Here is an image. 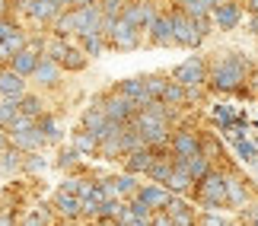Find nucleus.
<instances>
[{"instance_id":"f257e3e1","label":"nucleus","mask_w":258,"mask_h":226,"mask_svg":"<svg viewBox=\"0 0 258 226\" xmlns=\"http://www.w3.org/2000/svg\"><path fill=\"white\" fill-rule=\"evenodd\" d=\"M245 77V64L239 57H226L214 67V86L217 90H233V86H239Z\"/></svg>"},{"instance_id":"f03ea898","label":"nucleus","mask_w":258,"mask_h":226,"mask_svg":"<svg viewBox=\"0 0 258 226\" xmlns=\"http://www.w3.org/2000/svg\"><path fill=\"white\" fill-rule=\"evenodd\" d=\"M137 131H141L144 140H150V143L166 140V121L156 118V115H150V112H144L141 118H137Z\"/></svg>"},{"instance_id":"7ed1b4c3","label":"nucleus","mask_w":258,"mask_h":226,"mask_svg":"<svg viewBox=\"0 0 258 226\" xmlns=\"http://www.w3.org/2000/svg\"><path fill=\"white\" fill-rule=\"evenodd\" d=\"M172 29H175V42L178 45H198L201 42V29H198L195 19H188V16H175L172 19Z\"/></svg>"},{"instance_id":"20e7f679","label":"nucleus","mask_w":258,"mask_h":226,"mask_svg":"<svg viewBox=\"0 0 258 226\" xmlns=\"http://www.w3.org/2000/svg\"><path fill=\"white\" fill-rule=\"evenodd\" d=\"M175 80L185 83V86H198V83L204 80V64L198 61V57H191V61H185V64H178V67H175Z\"/></svg>"},{"instance_id":"39448f33","label":"nucleus","mask_w":258,"mask_h":226,"mask_svg":"<svg viewBox=\"0 0 258 226\" xmlns=\"http://www.w3.org/2000/svg\"><path fill=\"white\" fill-rule=\"evenodd\" d=\"M204 201L207 204L226 201V182L220 179V175H207V179H204Z\"/></svg>"},{"instance_id":"423d86ee","label":"nucleus","mask_w":258,"mask_h":226,"mask_svg":"<svg viewBox=\"0 0 258 226\" xmlns=\"http://www.w3.org/2000/svg\"><path fill=\"white\" fill-rule=\"evenodd\" d=\"M175 169L188 172L191 179H207V163H204V156H178V166H175Z\"/></svg>"},{"instance_id":"0eeeda50","label":"nucleus","mask_w":258,"mask_h":226,"mask_svg":"<svg viewBox=\"0 0 258 226\" xmlns=\"http://www.w3.org/2000/svg\"><path fill=\"white\" fill-rule=\"evenodd\" d=\"M121 93H124V99H131V102L150 105V90H147V80H124Z\"/></svg>"},{"instance_id":"6e6552de","label":"nucleus","mask_w":258,"mask_h":226,"mask_svg":"<svg viewBox=\"0 0 258 226\" xmlns=\"http://www.w3.org/2000/svg\"><path fill=\"white\" fill-rule=\"evenodd\" d=\"M112 38H115V45H118V48H134V45H137V32H134V26H131V23H124V19H118V23H115Z\"/></svg>"},{"instance_id":"1a4fd4ad","label":"nucleus","mask_w":258,"mask_h":226,"mask_svg":"<svg viewBox=\"0 0 258 226\" xmlns=\"http://www.w3.org/2000/svg\"><path fill=\"white\" fill-rule=\"evenodd\" d=\"M127 115H131V99H124V96H121V99H108L105 102V118H108V121L121 124Z\"/></svg>"},{"instance_id":"9d476101","label":"nucleus","mask_w":258,"mask_h":226,"mask_svg":"<svg viewBox=\"0 0 258 226\" xmlns=\"http://www.w3.org/2000/svg\"><path fill=\"white\" fill-rule=\"evenodd\" d=\"M153 42L156 45H172L175 42V29H172V19H153Z\"/></svg>"},{"instance_id":"9b49d317","label":"nucleus","mask_w":258,"mask_h":226,"mask_svg":"<svg viewBox=\"0 0 258 226\" xmlns=\"http://www.w3.org/2000/svg\"><path fill=\"white\" fill-rule=\"evenodd\" d=\"M214 19H217L223 29H233L236 23H239V7H236V4H220V7H214Z\"/></svg>"},{"instance_id":"f8f14e48","label":"nucleus","mask_w":258,"mask_h":226,"mask_svg":"<svg viewBox=\"0 0 258 226\" xmlns=\"http://www.w3.org/2000/svg\"><path fill=\"white\" fill-rule=\"evenodd\" d=\"M19 93H23V77L13 73V70L0 73V96H10V99H16Z\"/></svg>"},{"instance_id":"ddd939ff","label":"nucleus","mask_w":258,"mask_h":226,"mask_svg":"<svg viewBox=\"0 0 258 226\" xmlns=\"http://www.w3.org/2000/svg\"><path fill=\"white\" fill-rule=\"evenodd\" d=\"M153 19V10L150 7H144V4H134V7H127L124 10V23H131L134 29L141 26V23H150Z\"/></svg>"},{"instance_id":"4468645a","label":"nucleus","mask_w":258,"mask_h":226,"mask_svg":"<svg viewBox=\"0 0 258 226\" xmlns=\"http://www.w3.org/2000/svg\"><path fill=\"white\" fill-rule=\"evenodd\" d=\"M35 48H23V51H16V73L23 77V73H35Z\"/></svg>"},{"instance_id":"2eb2a0df","label":"nucleus","mask_w":258,"mask_h":226,"mask_svg":"<svg viewBox=\"0 0 258 226\" xmlns=\"http://www.w3.org/2000/svg\"><path fill=\"white\" fill-rule=\"evenodd\" d=\"M150 166H153L150 153H147V150H134L131 160H127V172H150Z\"/></svg>"},{"instance_id":"dca6fc26","label":"nucleus","mask_w":258,"mask_h":226,"mask_svg":"<svg viewBox=\"0 0 258 226\" xmlns=\"http://www.w3.org/2000/svg\"><path fill=\"white\" fill-rule=\"evenodd\" d=\"M45 137L38 134V131H23V134H13V143L16 146H23V150H38L42 146Z\"/></svg>"},{"instance_id":"f3484780","label":"nucleus","mask_w":258,"mask_h":226,"mask_svg":"<svg viewBox=\"0 0 258 226\" xmlns=\"http://www.w3.org/2000/svg\"><path fill=\"white\" fill-rule=\"evenodd\" d=\"M175 153L178 156H198V140L191 134H178L175 137Z\"/></svg>"},{"instance_id":"a211bd4d","label":"nucleus","mask_w":258,"mask_h":226,"mask_svg":"<svg viewBox=\"0 0 258 226\" xmlns=\"http://www.w3.org/2000/svg\"><path fill=\"white\" fill-rule=\"evenodd\" d=\"M54 10H57L54 0H32V16L35 19H51Z\"/></svg>"},{"instance_id":"6ab92c4d","label":"nucleus","mask_w":258,"mask_h":226,"mask_svg":"<svg viewBox=\"0 0 258 226\" xmlns=\"http://www.w3.org/2000/svg\"><path fill=\"white\" fill-rule=\"evenodd\" d=\"M169 217L178 226H191V213H188V207H185V204H178V201H169Z\"/></svg>"},{"instance_id":"aec40b11","label":"nucleus","mask_w":258,"mask_h":226,"mask_svg":"<svg viewBox=\"0 0 258 226\" xmlns=\"http://www.w3.org/2000/svg\"><path fill=\"white\" fill-rule=\"evenodd\" d=\"M141 201H147L150 207H166V204H169V194L160 191V188H147V191L141 194Z\"/></svg>"},{"instance_id":"412c9836","label":"nucleus","mask_w":258,"mask_h":226,"mask_svg":"<svg viewBox=\"0 0 258 226\" xmlns=\"http://www.w3.org/2000/svg\"><path fill=\"white\" fill-rule=\"evenodd\" d=\"M172 172H175V169H172L169 163H163V160H153V166H150V175H153L156 182H169Z\"/></svg>"},{"instance_id":"4be33fe9","label":"nucleus","mask_w":258,"mask_h":226,"mask_svg":"<svg viewBox=\"0 0 258 226\" xmlns=\"http://www.w3.org/2000/svg\"><path fill=\"white\" fill-rule=\"evenodd\" d=\"M80 204H83V201L74 198V194H64V191L57 194V207H61L64 213H80Z\"/></svg>"},{"instance_id":"5701e85b","label":"nucleus","mask_w":258,"mask_h":226,"mask_svg":"<svg viewBox=\"0 0 258 226\" xmlns=\"http://www.w3.org/2000/svg\"><path fill=\"white\" fill-rule=\"evenodd\" d=\"M35 77H38L42 83H54V80H57V67H54L51 61H42V64L35 67Z\"/></svg>"},{"instance_id":"b1692460","label":"nucleus","mask_w":258,"mask_h":226,"mask_svg":"<svg viewBox=\"0 0 258 226\" xmlns=\"http://www.w3.org/2000/svg\"><path fill=\"white\" fill-rule=\"evenodd\" d=\"M16 118H19V105H16V99H10V102L0 105V124H13Z\"/></svg>"},{"instance_id":"393cba45","label":"nucleus","mask_w":258,"mask_h":226,"mask_svg":"<svg viewBox=\"0 0 258 226\" xmlns=\"http://www.w3.org/2000/svg\"><path fill=\"white\" fill-rule=\"evenodd\" d=\"M166 185H169L172 191H185L188 185H191V175H188V172H182V169H175V172H172V179L166 182Z\"/></svg>"},{"instance_id":"a878e982","label":"nucleus","mask_w":258,"mask_h":226,"mask_svg":"<svg viewBox=\"0 0 258 226\" xmlns=\"http://www.w3.org/2000/svg\"><path fill=\"white\" fill-rule=\"evenodd\" d=\"M226 198H230L233 204H242V201H245L242 185H239V182H226Z\"/></svg>"},{"instance_id":"bb28decb","label":"nucleus","mask_w":258,"mask_h":226,"mask_svg":"<svg viewBox=\"0 0 258 226\" xmlns=\"http://www.w3.org/2000/svg\"><path fill=\"white\" fill-rule=\"evenodd\" d=\"M163 99H166V102H182V99H185L182 86H175V83H166V93H163Z\"/></svg>"},{"instance_id":"cd10ccee","label":"nucleus","mask_w":258,"mask_h":226,"mask_svg":"<svg viewBox=\"0 0 258 226\" xmlns=\"http://www.w3.org/2000/svg\"><path fill=\"white\" fill-rule=\"evenodd\" d=\"M19 112H23L26 118H32V115L38 112V99H32V96H29V99H23V102H19Z\"/></svg>"},{"instance_id":"c85d7f7f","label":"nucleus","mask_w":258,"mask_h":226,"mask_svg":"<svg viewBox=\"0 0 258 226\" xmlns=\"http://www.w3.org/2000/svg\"><path fill=\"white\" fill-rule=\"evenodd\" d=\"M96 140H99L96 134H80V137H77V150H93Z\"/></svg>"},{"instance_id":"c756f323","label":"nucleus","mask_w":258,"mask_h":226,"mask_svg":"<svg viewBox=\"0 0 258 226\" xmlns=\"http://www.w3.org/2000/svg\"><path fill=\"white\" fill-rule=\"evenodd\" d=\"M214 118H217L220 124H230V121H233V112H230V105H217V109H214Z\"/></svg>"},{"instance_id":"7c9ffc66","label":"nucleus","mask_w":258,"mask_h":226,"mask_svg":"<svg viewBox=\"0 0 258 226\" xmlns=\"http://www.w3.org/2000/svg\"><path fill=\"white\" fill-rule=\"evenodd\" d=\"M137 143H144V137H137L134 131H124V137H121V146H127V150H137Z\"/></svg>"},{"instance_id":"2f4dec72","label":"nucleus","mask_w":258,"mask_h":226,"mask_svg":"<svg viewBox=\"0 0 258 226\" xmlns=\"http://www.w3.org/2000/svg\"><path fill=\"white\" fill-rule=\"evenodd\" d=\"M147 90H150V96H163V93H166V83L153 77V80H147Z\"/></svg>"},{"instance_id":"473e14b6","label":"nucleus","mask_w":258,"mask_h":226,"mask_svg":"<svg viewBox=\"0 0 258 226\" xmlns=\"http://www.w3.org/2000/svg\"><path fill=\"white\" fill-rule=\"evenodd\" d=\"M115 185H118V191H121V194H131V191H134V179H131V175H124V179H118Z\"/></svg>"},{"instance_id":"72a5a7b5","label":"nucleus","mask_w":258,"mask_h":226,"mask_svg":"<svg viewBox=\"0 0 258 226\" xmlns=\"http://www.w3.org/2000/svg\"><path fill=\"white\" fill-rule=\"evenodd\" d=\"M102 213L115 217V213H121V204H118V201H105V204H102Z\"/></svg>"},{"instance_id":"f704fd0d","label":"nucleus","mask_w":258,"mask_h":226,"mask_svg":"<svg viewBox=\"0 0 258 226\" xmlns=\"http://www.w3.org/2000/svg\"><path fill=\"white\" fill-rule=\"evenodd\" d=\"M86 48H89V54H99V35H86Z\"/></svg>"},{"instance_id":"c9c22d12","label":"nucleus","mask_w":258,"mask_h":226,"mask_svg":"<svg viewBox=\"0 0 258 226\" xmlns=\"http://www.w3.org/2000/svg\"><path fill=\"white\" fill-rule=\"evenodd\" d=\"M45 131H48L45 137H51V140H54V137L61 134V127H57V121H45Z\"/></svg>"},{"instance_id":"e433bc0d","label":"nucleus","mask_w":258,"mask_h":226,"mask_svg":"<svg viewBox=\"0 0 258 226\" xmlns=\"http://www.w3.org/2000/svg\"><path fill=\"white\" fill-rule=\"evenodd\" d=\"M74 156H77L74 150H61V156H57V163H61V166H71V163H74Z\"/></svg>"},{"instance_id":"4c0bfd02","label":"nucleus","mask_w":258,"mask_h":226,"mask_svg":"<svg viewBox=\"0 0 258 226\" xmlns=\"http://www.w3.org/2000/svg\"><path fill=\"white\" fill-rule=\"evenodd\" d=\"M67 64H71V67H83V57L77 51H67Z\"/></svg>"},{"instance_id":"58836bf2","label":"nucleus","mask_w":258,"mask_h":226,"mask_svg":"<svg viewBox=\"0 0 258 226\" xmlns=\"http://www.w3.org/2000/svg\"><path fill=\"white\" fill-rule=\"evenodd\" d=\"M26 226H45V223H42V217H38V213H32V217L26 220Z\"/></svg>"},{"instance_id":"ea45409f","label":"nucleus","mask_w":258,"mask_h":226,"mask_svg":"<svg viewBox=\"0 0 258 226\" xmlns=\"http://www.w3.org/2000/svg\"><path fill=\"white\" fill-rule=\"evenodd\" d=\"M204 226H226V223H223L220 217H207V220H204Z\"/></svg>"},{"instance_id":"a19ab883","label":"nucleus","mask_w":258,"mask_h":226,"mask_svg":"<svg viewBox=\"0 0 258 226\" xmlns=\"http://www.w3.org/2000/svg\"><path fill=\"white\" fill-rule=\"evenodd\" d=\"M74 4L80 7V10H86V4H93V0H74Z\"/></svg>"},{"instance_id":"79ce46f5","label":"nucleus","mask_w":258,"mask_h":226,"mask_svg":"<svg viewBox=\"0 0 258 226\" xmlns=\"http://www.w3.org/2000/svg\"><path fill=\"white\" fill-rule=\"evenodd\" d=\"M156 226H172V223H169V220H166V217H163V220H156Z\"/></svg>"},{"instance_id":"37998d69","label":"nucleus","mask_w":258,"mask_h":226,"mask_svg":"<svg viewBox=\"0 0 258 226\" xmlns=\"http://www.w3.org/2000/svg\"><path fill=\"white\" fill-rule=\"evenodd\" d=\"M54 4H57V7H67V4H74V0H54Z\"/></svg>"},{"instance_id":"c03bdc74","label":"nucleus","mask_w":258,"mask_h":226,"mask_svg":"<svg viewBox=\"0 0 258 226\" xmlns=\"http://www.w3.org/2000/svg\"><path fill=\"white\" fill-rule=\"evenodd\" d=\"M0 226H10V220H4V217H0Z\"/></svg>"},{"instance_id":"a18cd8bd","label":"nucleus","mask_w":258,"mask_h":226,"mask_svg":"<svg viewBox=\"0 0 258 226\" xmlns=\"http://www.w3.org/2000/svg\"><path fill=\"white\" fill-rule=\"evenodd\" d=\"M252 10H255V13H258V0H252Z\"/></svg>"},{"instance_id":"49530a36","label":"nucleus","mask_w":258,"mask_h":226,"mask_svg":"<svg viewBox=\"0 0 258 226\" xmlns=\"http://www.w3.org/2000/svg\"><path fill=\"white\" fill-rule=\"evenodd\" d=\"M252 220H255V223H258V207H255V213H252Z\"/></svg>"},{"instance_id":"de8ad7c7","label":"nucleus","mask_w":258,"mask_h":226,"mask_svg":"<svg viewBox=\"0 0 258 226\" xmlns=\"http://www.w3.org/2000/svg\"><path fill=\"white\" fill-rule=\"evenodd\" d=\"M0 10H4V0H0Z\"/></svg>"}]
</instances>
